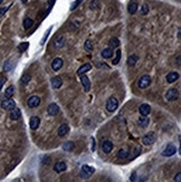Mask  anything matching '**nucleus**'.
Instances as JSON below:
<instances>
[{
	"label": "nucleus",
	"mask_w": 181,
	"mask_h": 182,
	"mask_svg": "<svg viewBox=\"0 0 181 182\" xmlns=\"http://www.w3.org/2000/svg\"><path fill=\"white\" fill-rule=\"evenodd\" d=\"M95 172V169L92 168L90 165H83L82 166V170H80V177L86 179V178H90V175Z\"/></svg>",
	"instance_id": "nucleus-1"
},
{
	"label": "nucleus",
	"mask_w": 181,
	"mask_h": 182,
	"mask_svg": "<svg viewBox=\"0 0 181 182\" xmlns=\"http://www.w3.org/2000/svg\"><path fill=\"white\" fill-rule=\"evenodd\" d=\"M119 106V102L115 97H110L106 102V110L109 112H114Z\"/></svg>",
	"instance_id": "nucleus-2"
},
{
	"label": "nucleus",
	"mask_w": 181,
	"mask_h": 182,
	"mask_svg": "<svg viewBox=\"0 0 181 182\" xmlns=\"http://www.w3.org/2000/svg\"><path fill=\"white\" fill-rule=\"evenodd\" d=\"M150 84H151V77L149 75H143V76H141L140 80H139V83H138L139 87L142 88V90L147 88Z\"/></svg>",
	"instance_id": "nucleus-3"
},
{
	"label": "nucleus",
	"mask_w": 181,
	"mask_h": 182,
	"mask_svg": "<svg viewBox=\"0 0 181 182\" xmlns=\"http://www.w3.org/2000/svg\"><path fill=\"white\" fill-rule=\"evenodd\" d=\"M178 97H179V92H178L177 88H170L165 94V98L170 102L178 100Z\"/></svg>",
	"instance_id": "nucleus-4"
},
{
	"label": "nucleus",
	"mask_w": 181,
	"mask_h": 182,
	"mask_svg": "<svg viewBox=\"0 0 181 182\" xmlns=\"http://www.w3.org/2000/svg\"><path fill=\"white\" fill-rule=\"evenodd\" d=\"M142 142H143L144 145H151V144H153L155 142V134L153 132H150L149 134H147V135L143 136Z\"/></svg>",
	"instance_id": "nucleus-5"
},
{
	"label": "nucleus",
	"mask_w": 181,
	"mask_h": 182,
	"mask_svg": "<svg viewBox=\"0 0 181 182\" xmlns=\"http://www.w3.org/2000/svg\"><path fill=\"white\" fill-rule=\"evenodd\" d=\"M176 151H177V149H176V146L173 144H168L165 146V149L163 150V152H162V155L163 156H171V155L176 154Z\"/></svg>",
	"instance_id": "nucleus-6"
},
{
	"label": "nucleus",
	"mask_w": 181,
	"mask_h": 182,
	"mask_svg": "<svg viewBox=\"0 0 181 182\" xmlns=\"http://www.w3.org/2000/svg\"><path fill=\"white\" fill-rule=\"evenodd\" d=\"M15 106H16V103L11 98H7V100L1 102V109H3V110H11Z\"/></svg>",
	"instance_id": "nucleus-7"
},
{
	"label": "nucleus",
	"mask_w": 181,
	"mask_h": 182,
	"mask_svg": "<svg viewBox=\"0 0 181 182\" xmlns=\"http://www.w3.org/2000/svg\"><path fill=\"white\" fill-rule=\"evenodd\" d=\"M80 82H82V85H83V87H84V91L86 92H90V82L88 80V77L87 76H85L84 74L83 75H80Z\"/></svg>",
	"instance_id": "nucleus-8"
},
{
	"label": "nucleus",
	"mask_w": 181,
	"mask_h": 182,
	"mask_svg": "<svg viewBox=\"0 0 181 182\" xmlns=\"http://www.w3.org/2000/svg\"><path fill=\"white\" fill-rule=\"evenodd\" d=\"M47 112H48V114L50 116H55V115H57L59 113V106L57 104H55V103H51V104H49V106L47 109Z\"/></svg>",
	"instance_id": "nucleus-9"
},
{
	"label": "nucleus",
	"mask_w": 181,
	"mask_h": 182,
	"mask_svg": "<svg viewBox=\"0 0 181 182\" xmlns=\"http://www.w3.org/2000/svg\"><path fill=\"white\" fill-rule=\"evenodd\" d=\"M10 119L12 120V121H17V120H19L20 116H21V112L18 107H14V109H11L10 110Z\"/></svg>",
	"instance_id": "nucleus-10"
},
{
	"label": "nucleus",
	"mask_w": 181,
	"mask_h": 182,
	"mask_svg": "<svg viewBox=\"0 0 181 182\" xmlns=\"http://www.w3.org/2000/svg\"><path fill=\"white\" fill-rule=\"evenodd\" d=\"M27 104H28L29 107H37L40 104V98L38 96H36V95H35V96H31V97L28 98Z\"/></svg>",
	"instance_id": "nucleus-11"
},
{
	"label": "nucleus",
	"mask_w": 181,
	"mask_h": 182,
	"mask_svg": "<svg viewBox=\"0 0 181 182\" xmlns=\"http://www.w3.org/2000/svg\"><path fill=\"white\" fill-rule=\"evenodd\" d=\"M139 111H140V114L142 116H148L151 112V106L149 104H141Z\"/></svg>",
	"instance_id": "nucleus-12"
},
{
	"label": "nucleus",
	"mask_w": 181,
	"mask_h": 182,
	"mask_svg": "<svg viewBox=\"0 0 181 182\" xmlns=\"http://www.w3.org/2000/svg\"><path fill=\"white\" fill-rule=\"evenodd\" d=\"M39 124H40L39 117H37V116H32V117H30L29 126H30V129H31V130H37V129L39 127Z\"/></svg>",
	"instance_id": "nucleus-13"
},
{
	"label": "nucleus",
	"mask_w": 181,
	"mask_h": 182,
	"mask_svg": "<svg viewBox=\"0 0 181 182\" xmlns=\"http://www.w3.org/2000/svg\"><path fill=\"white\" fill-rule=\"evenodd\" d=\"M63 59L61 58H55L54 61H53V63H51V68L54 69L55 71H59L60 68L63 67Z\"/></svg>",
	"instance_id": "nucleus-14"
},
{
	"label": "nucleus",
	"mask_w": 181,
	"mask_h": 182,
	"mask_svg": "<svg viewBox=\"0 0 181 182\" xmlns=\"http://www.w3.org/2000/svg\"><path fill=\"white\" fill-rule=\"evenodd\" d=\"M178 80H179V74L177 71H171V73H169L167 75V82L170 83V84L174 83V82L178 81Z\"/></svg>",
	"instance_id": "nucleus-15"
},
{
	"label": "nucleus",
	"mask_w": 181,
	"mask_h": 182,
	"mask_svg": "<svg viewBox=\"0 0 181 182\" xmlns=\"http://www.w3.org/2000/svg\"><path fill=\"white\" fill-rule=\"evenodd\" d=\"M138 8H139V5H138V2H136L135 0H133V1H131L130 3H129L128 11H129V13L133 15V13H135V12L138 11Z\"/></svg>",
	"instance_id": "nucleus-16"
},
{
	"label": "nucleus",
	"mask_w": 181,
	"mask_h": 182,
	"mask_svg": "<svg viewBox=\"0 0 181 182\" xmlns=\"http://www.w3.org/2000/svg\"><path fill=\"white\" fill-rule=\"evenodd\" d=\"M112 149H113V143L111 141H105L103 142V144H102V151L104 152V153H110L112 151Z\"/></svg>",
	"instance_id": "nucleus-17"
},
{
	"label": "nucleus",
	"mask_w": 181,
	"mask_h": 182,
	"mask_svg": "<svg viewBox=\"0 0 181 182\" xmlns=\"http://www.w3.org/2000/svg\"><path fill=\"white\" fill-rule=\"evenodd\" d=\"M61 84H63V80L60 78V77H54L53 80H51V87L54 88V90H58L60 86H61Z\"/></svg>",
	"instance_id": "nucleus-18"
},
{
	"label": "nucleus",
	"mask_w": 181,
	"mask_h": 182,
	"mask_svg": "<svg viewBox=\"0 0 181 182\" xmlns=\"http://www.w3.org/2000/svg\"><path fill=\"white\" fill-rule=\"evenodd\" d=\"M92 69V65L90 64H84V65H82L80 68H78V71H77V75L80 76V75H83V74H85L86 71H88Z\"/></svg>",
	"instance_id": "nucleus-19"
},
{
	"label": "nucleus",
	"mask_w": 181,
	"mask_h": 182,
	"mask_svg": "<svg viewBox=\"0 0 181 182\" xmlns=\"http://www.w3.org/2000/svg\"><path fill=\"white\" fill-rule=\"evenodd\" d=\"M66 169H67V166H66V164L64 162H58V163H56L54 165V170H55V172H57V173L65 171Z\"/></svg>",
	"instance_id": "nucleus-20"
},
{
	"label": "nucleus",
	"mask_w": 181,
	"mask_h": 182,
	"mask_svg": "<svg viewBox=\"0 0 181 182\" xmlns=\"http://www.w3.org/2000/svg\"><path fill=\"white\" fill-rule=\"evenodd\" d=\"M149 123H150V120L147 117V116H141L140 119L138 120V124H139V126L141 127H147L148 125H149Z\"/></svg>",
	"instance_id": "nucleus-21"
},
{
	"label": "nucleus",
	"mask_w": 181,
	"mask_h": 182,
	"mask_svg": "<svg viewBox=\"0 0 181 182\" xmlns=\"http://www.w3.org/2000/svg\"><path fill=\"white\" fill-rule=\"evenodd\" d=\"M101 55H102L103 58L109 59V58H111V57L113 56V49H112V48H105V49L102 51Z\"/></svg>",
	"instance_id": "nucleus-22"
},
{
	"label": "nucleus",
	"mask_w": 181,
	"mask_h": 182,
	"mask_svg": "<svg viewBox=\"0 0 181 182\" xmlns=\"http://www.w3.org/2000/svg\"><path fill=\"white\" fill-rule=\"evenodd\" d=\"M68 125L67 124H61L58 129V135L59 136H65L67 133H68Z\"/></svg>",
	"instance_id": "nucleus-23"
},
{
	"label": "nucleus",
	"mask_w": 181,
	"mask_h": 182,
	"mask_svg": "<svg viewBox=\"0 0 181 182\" xmlns=\"http://www.w3.org/2000/svg\"><path fill=\"white\" fill-rule=\"evenodd\" d=\"M65 42H66L65 37H64V36H60V37H58V38L55 40V47H56V48H61V47L65 45Z\"/></svg>",
	"instance_id": "nucleus-24"
},
{
	"label": "nucleus",
	"mask_w": 181,
	"mask_h": 182,
	"mask_svg": "<svg viewBox=\"0 0 181 182\" xmlns=\"http://www.w3.org/2000/svg\"><path fill=\"white\" fill-rule=\"evenodd\" d=\"M74 148H75V145H74V143L73 142H65L64 144H63V150L64 151H67V152H70V151H73L74 150Z\"/></svg>",
	"instance_id": "nucleus-25"
},
{
	"label": "nucleus",
	"mask_w": 181,
	"mask_h": 182,
	"mask_svg": "<svg viewBox=\"0 0 181 182\" xmlns=\"http://www.w3.org/2000/svg\"><path fill=\"white\" fill-rule=\"evenodd\" d=\"M109 45H110L111 48H116V47H119L120 46V40L116 38V37H113V38H111L110 41H109Z\"/></svg>",
	"instance_id": "nucleus-26"
},
{
	"label": "nucleus",
	"mask_w": 181,
	"mask_h": 182,
	"mask_svg": "<svg viewBox=\"0 0 181 182\" xmlns=\"http://www.w3.org/2000/svg\"><path fill=\"white\" fill-rule=\"evenodd\" d=\"M32 25H34V20H32V19H30L28 17L24 19V28H25V29H29Z\"/></svg>",
	"instance_id": "nucleus-27"
},
{
	"label": "nucleus",
	"mask_w": 181,
	"mask_h": 182,
	"mask_svg": "<svg viewBox=\"0 0 181 182\" xmlns=\"http://www.w3.org/2000/svg\"><path fill=\"white\" fill-rule=\"evenodd\" d=\"M138 61H139V57H138L136 55H132V56H130V57L128 58V64H129L130 66H134Z\"/></svg>",
	"instance_id": "nucleus-28"
},
{
	"label": "nucleus",
	"mask_w": 181,
	"mask_h": 182,
	"mask_svg": "<svg viewBox=\"0 0 181 182\" xmlns=\"http://www.w3.org/2000/svg\"><path fill=\"white\" fill-rule=\"evenodd\" d=\"M30 80H31V77H30L29 74H25V75H22V77H21V80H20V83H21L22 85H27L30 82Z\"/></svg>",
	"instance_id": "nucleus-29"
},
{
	"label": "nucleus",
	"mask_w": 181,
	"mask_h": 182,
	"mask_svg": "<svg viewBox=\"0 0 181 182\" xmlns=\"http://www.w3.org/2000/svg\"><path fill=\"white\" fill-rule=\"evenodd\" d=\"M14 95V86H9L8 88H6V92H5V96L7 98H11Z\"/></svg>",
	"instance_id": "nucleus-30"
},
{
	"label": "nucleus",
	"mask_w": 181,
	"mask_h": 182,
	"mask_svg": "<svg viewBox=\"0 0 181 182\" xmlns=\"http://www.w3.org/2000/svg\"><path fill=\"white\" fill-rule=\"evenodd\" d=\"M28 47H29V42H22V44H20L19 46H18V51L20 53H24L25 51L28 49Z\"/></svg>",
	"instance_id": "nucleus-31"
},
{
	"label": "nucleus",
	"mask_w": 181,
	"mask_h": 182,
	"mask_svg": "<svg viewBox=\"0 0 181 182\" xmlns=\"http://www.w3.org/2000/svg\"><path fill=\"white\" fill-rule=\"evenodd\" d=\"M118 156H119L120 159H126V158L129 156V152L123 150V149H121L120 151H119V153H118Z\"/></svg>",
	"instance_id": "nucleus-32"
},
{
	"label": "nucleus",
	"mask_w": 181,
	"mask_h": 182,
	"mask_svg": "<svg viewBox=\"0 0 181 182\" xmlns=\"http://www.w3.org/2000/svg\"><path fill=\"white\" fill-rule=\"evenodd\" d=\"M84 48L86 49L87 51H93V44H92V41L90 40H86L85 41V44H84Z\"/></svg>",
	"instance_id": "nucleus-33"
},
{
	"label": "nucleus",
	"mask_w": 181,
	"mask_h": 182,
	"mask_svg": "<svg viewBox=\"0 0 181 182\" xmlns=\"http://www.w3.org/2000/svg\"><path fill=\"white\" fill-rule=\"evenodd\" d=\"M83 1H84V0H76V1H74V2L72 3V6H70V10H75Z\"/></svg>",
	"instance_id": "nucleus-34"
},
{
	"label": "nucleus",
	"mask_w": 181,
	"mask_h": 182,
	"mask_svg": "<svg viewBox=\"0 0 181 182\" xmlns=\"http://www.w3.org/2000/svg\"><path fill=\"white\" fill-rule=\"evenodd\" d=\"M148 12H149V6L144 3V5H143V6L141 7V9H140V13H141V15H147Z\"/></svg>",
	"instance_id": "nucleus-35"
},
{
	"label": "nucleus",
	"mask_w": 181,
	"mask_h": 182,
	"mask_svg": "<svg viewBox=\"0 0 181 182\" xmlns=\"http://www.w3.org/2000/svg\"><path fill=\"white\" fill-rule=\"evenodd\" d=\"M121 53H122L121 51H116V56H115V58L113 59V65H118V64H119V61H120L121 59Z\"/></svg>",
	"instance_id": "nucleus-36"
},
{
	"label": "nucleus",
	"mask_w": 181,
	"mask_h": 182,
	"mask_svg": "<svg viewBox=\"0 0 181 182\" xmlns=\"http://www.w3.org/2000/svg\"><path fill=\"white\" fill-rule=\"evenodd\" d=\"M51 29H53V27L50 26L49 28H48V29L46 30V32H45V35H44V38H43V40H41V45H43V44H44L45 41L47 40V38H48V35H49V32L51 31Z\"/></svg>",
	"instance_id": "nucleus-37"
},
{
	"label": "nucleus",
	"mask_w": 181,
	"mask_h": 182,
	"mask_svg": "<svg viewBox=\"0 0 181 182\" xmlns=\"http://www.w3.org/2000/svg\"><path fill=\"white\" fill-rule=\"evenodd\" d=\"M95 7H96V9L100 8V2H99L97 0H93V1L90 2V8H92V9H95Z\"/></svg>",
	"instance_id": "nucleus-38"
},
{
	"label": "nucleus",
	"mask_w": 181,
	"mask_h": 182,
	"mask_svg": "<svg viewBox=\"0 0 181 182\" xmlns=\"http://www.w3.org/2000/svg\"><path fill=\"white\" fill-rule=\"evenodd\" d=\"M3 69L6 71H9L11 69V61H7L5 63V65H3Z\"/></svg>",
	"instance_id": "nucleus-39"
},
{
	"label": "nucleus",
	"mask_w": 181,
	"mask_h": 182,
	"mask_svg": "<svg viewBox=\"0 0 181 182\" xmlns=\"http://www.w3.org/2000/svg\"><path fill=\"white\" fill-rule=\"evenodd\" d=\"M8 8L9 7H2V8H0V17H3V15L8 11Z\"/></svg>",
	"instance_id": "nucleus-40"
},
{
	"label": "nucleus",
	"mask_w": 181,
	"mask_h": 182,
	"mask_svg": "<svg viewBox=\"0 0 181 182\" xmlns=\"http://www.w3.org/2000/svg\"><path fill=\"white\" fill-rule=\"evenodd\" d=\"M6 81H7V78L5 76H0V91H1V88H2L3 84L6 83Z\"/></svg>",
	"instance_id": "nucleus-41"
},
{
	"label": "nucleus",
	"mask_w": 181,
	"mask_h": 182,
	"mask_svg": "<svg viewBox=\"0 0 181 182\" xmlns=\"http://www.w3.org/2000/svg\"><path fill=\"white\" fill-rule=\"evenodd\" d=\"M174 180H176L177 182H180L181 181V173H180V172H179V173H177V175H176Z\"/></svg>",
	"instance_id": "nucleus-42"
},
{
	"label": "nucleus",
	"mask_w": 181,
	"mask_h": 182,
	"mask_svg": "<svg viewBox=\"0 0 181 182\" xmlns=\"http://www.w3.org/2000/svg\"><path fill=\"white\" fill-rule=\"evenodd\" d=\"M92 142H93V146H92V150L94 151V150H95V142H94V139H93V138H92Z\"/></svg>",
	"instance_id": "nucleus-43"
},
{
	"label": "nucleus",
	"mask_w": 181,
	"mask_h": 182,
	"mask_svg": "<svg viewBox=\"0 0 181 182\" xmlns=\"http://www.w3.org/2000/svg\"><path fill=\"white\" fill-rule=\"evenodd\" d=\"M135 175H136V174H135V172H133V174H132V178H131V180H132V181H134V180H135Z\"/></svg>",
	"instance_id": "nucleus-44"
},
{
	"label": "nucleus",
	"mask_w": 181,
	"mask_h": 182,
	"mask_svg": "<svg viewBox=\"0 0 181 182\" xmlns=\"http://www.w3.org/2000/svg\"><path fill=\"white\" fill-rule=\"evenodd\" d=\"M2 1H3V0H0V3H2Z\"/></svg>",
	"instance_id": "nucleus-45"
}]
</instances>
